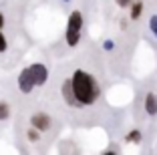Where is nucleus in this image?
I'll return each mask as SVG.
<instances>
[{
  "label": "nucleus",
  "instance_id": "f257e3e1",
  "mask_svg": "<svg viewBox=\"0 0 157 155\" xmlns=\"http://www.w3.org/2000/svg\"><path fill=\"white\" fill-rule=\"evenodd\" d=\"M71 85H73V93L81 105H91L97 101L99 87L93 79V75H89L87 71H81V68L75 71L73 77H71Z\"/></svg>",
  "mask_w": 157,
  "mask_h": 155
},
{
  "label": "nucleus",
  "instance_id": "9b49d317",
  "mask_svg": "<svg viewBox=\"0 0 157 155\" xmlns=\"http://www.w3.org/2000/svg\"><path fill=\"white\" fill-rule=\"evenodd\" d=\"M28 139H33V141H36V139H38V129L36 127H33L30 131H28Z\"/></svg>",
  "mask_w": 157,
  "mask_h": 155
},
{
  "label": "nucleus",
  "instance_id": "f3484780",
  "mask_svg": "<svg viewBox=\"0 0 157 155\" xmlns=\"http://www.w3.org/2000/svg\"><path fill=\"white\" fill-rule=\"evenodd\" d=\"M65 2H69V0H65Z\"/></svg>",
  "mask_w": 157,
  "mask_h": 155
},
{
  "label": "nucleus",
  "instance_id": "dca6fc26",
  "mask_svg": "<svg viewBox=\"0 0 157 155\" xmlns=\"http://www.w3.org/2000/svg\"><path fill=\"white\" fill-rule=\"evenodd\" d=\"M2 24H4V16L0 14V28H2Z\"/></svg>",
  "mask_w": 157,
  "mask_h": 155
},
{
  "label": "nucleus",
  "instance_id": "9d476101",
  "mask_svg": "<svg viewBox=\"0 0 157 155\" xmlns=\"http://www.w3.org/2000/svg\"><path fill=\"white\" fill-rule=\"evenodd\" d=\"M149 28H151V30H153V34L157 37V16H153V18L149 20Z\"/></svg>",
  "mask_w": 157,
  "mask_h": 155
},
{
  "label": "nucleus",
  "instance_id": "423d86ee",
  "mask_svg": "<svg viewBox=\"0 0 157 155\" xmlns=\"http://www.w3.org/2000/svg\"><path fill=\"white\" fill-rule=\"evenodd\" d=\"M63 95H65V99H67V103H69V105H81V103L77 101V97H75V93H73V85H71V79L63 83Z\"/></svg>",
  "mask_w": 157,
  "mask_h": 155
},
{
  "label": "nucleus",
  "instance_id": "f8f14e48",
  "mask_svg": "<svg viewBox=\"0 0 157 155\" xmlns=\"http://www.w3.org/2000/svg\"><path fill=\"white\" fill-rule=\"evenodd\" d=\"M6 117H8V107L0 103V119H6Z\"/></svg>",
  "mask_w": 157,
  "mask_h": 155
},
{
  "label": "nucleus",
  "instance_id": "4468645a",
  "mask_svg": "<svg viewBox=\"0 0 157 155\" xmlns=\"http://www.w3.org/2000/svg\"><path fill=\"white\" fill-rule=\"evenodd\" d=\"M6 50V38H4V34L0 32V52H4Z\"/></svg>",
  "mask_w": 157,
  "mask_h": 155
},
{
  "label": "nucleus",
  "instance_id": "f03ea898",
  "mask_svg": "<svg viewBox=\"0 0 157 155\" xmlns=\"http://www.w3.org/2000/svg\"><path fill=\"white\" fill-rule=\"evenodd\" d=\"M81 28H83V14L78 10H73L69 16V26H67V42L75 46L81 38Z\"/></svg>",
  "mask_w": 157,
  "mask_h": 155
},
{
  "label": "nucleus",
  "instance_id": "7ed1b4c3",
  "mask_svg": "<svg viewBox=\"0 0 157 155\" xmlns=\"http://www.w3.org/2000/svg\"><path fill=\"white\" fill-rule=\"evenodd\" d=\"M18 87L22 93H30L34 87H36V83H34V77L30 73V68H24L22 73L18 75Z\"/></svg>",
  "mask_w": 157,
  "mask_h": 155
},
{
  "label": "nucleus",
  "instance_id": "6e6552de",
  "mask_svg": "<svg viewBox=\"0 0 157 155\" xmlns=\"http://www.w3.org/2000/svg\"><path fill=\"white\" fill-rule=\"evenodd\" d=\"M141 12H143V0H137L133 4V8H131V18L137 20L139 16H141Z\"/></svg>",
  "mask_w": 157,
  "mask_h": 155
},
{
  "label": "nucleus",
  "instance_id": "ddd939ff",
  "mask_svg": "<svg viewBox=\"0 0 157 155\" xmlns=\"http://www.w3.org/2000/svg\"><path fill=\"white\" fill-rule=\"evenodd\" d=\"M103 48H105V50H113V48H115V42H113V41H105V42H103Z\"/></svg>",
  "mask_w": 157,
  "mask_h": 155
},
{
  "label": "nucleus",
  "instance_id": "2eb2a0df",
  "mask_svg": "<svg viewBox=\"0 0 157 155\" xmlns=\"http://www.w3.org/2000/svg\"><path fill=\"white\" fill-rule=\"evenodd\" d=\"M131 2H133V0H117V4H119L121 8H127V6H129Z\"/></svg>",
  "mask_w": 157,
  "mask_h": 155
},
{
  "label": "nucleus",
  "instance_id": "0eeeda50",
  "mask_svg": "<svg viewBox=\"0 0 157 155\" xmlns=\"http://www.w3.org/2000/svg\"><path fill=\"white\" fill-rule=\"evenodd\" d=\"M145 111H147L149 115L157 113V97L153 95V93H147V97H145Z\"/></svg>",
  "mask_w": 157,
  "mask_h": 155
},
{
  "label": "nucleus",
  "instance_id": "39448f33",
  "mask_svg": "<svg viewBox=\"0 0 157 155\" xmlns=\"http://www.w3.org/2000/svg\"><path fill=\"white\" fill-rule=\"evenodd\" d=\"M30 123H33V127H36L38 131H46V129H48V125H51V119L46 117L44 113H36V115H33Z\"/></svg>",
  "mask_w": 157,
  "mask_h": 155
},
{
  "label": "nucleus",
  "instance_id": "1a4fd4ad",
  "mask_svg": "<svg viewBox=\"0 0 157 155\" xmlns=\"http://www.w3.org/2000/svg\"><path fill=\"white\" fill-rule=\"evenodd\" d=\"M141 141V133L135 129V131H131L129 135H127V143H139Z\"/></svg>",
  "mask_w": 157,
  "mask_h": 155
},
{
  "label": "nucleus",
  "instance_id": "20e7f679",
  "mask_svg": "<svg viewBox=\"0 0 157 155\" xmlns=\"http://www.w3.org/2000/svg\"><path fill=\"white\" fill-rule=\"evenodd\" d=\"M30 73H33V77H34V83L36 85H44L46 83V79H48V71H46V67L44 64H30Z\"/></svg>",
  "mask_w": 157,
  "mask_h": 155
}]
</instances>
